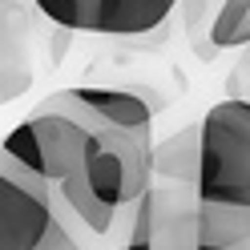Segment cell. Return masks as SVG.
Returning a JSON list of instances; mask_svg holds the SVG:
<instances>
[{
	"label": "cell",
	"instance_id": "cell-1",
	"mask_svg": "<svg viewBox=\"0 0 250 250\" xmlns=\"http://www.w3.org/2000/svg\"><path fill=\"white\" fill-rule=\"evenodd\" d=\"M0 250H101L53 182L4 158L0 166Z\"/></svg>",
	"mask_w": 250,
	"mask_h": 250
},
{
	"label": "cell",
	"instance_id": "cell-2",
	"mask_svg": "<svg viewBox=\"0 0 250 250\" xmlns=\"http://www.w3.org/2000/svg\"><path fill=\"white\" fill-rule=\"evenodd\" d=\"M202 202L250 206V101L226 97L202 117Z\"/></svg>",
	"mask_w": 250,
	"mask_h": 250
},
{
	"label": "cell",
	"instance_id": "cell-3",
	"mask_svg": "<svg viewBox=\"0 0 250 250\" xmlns=\"http://www.w3.org/2000/svg\"><path fill=\"white\" fill-rule=\"evenodd\" d=\"M89 153V125L73 113H57V109H33L17 129L4 137V158L24 166L41 182H69L81 169Z\"/></svg>",
	"mask_w": 250,
	"mask_h": 250
},
{
	"label": "cell",
	"instance_id": "cell-4",
	"mask_svg": "<svg viewBox=\"0 0 250 250\" xmlns=\"http://www.w3.org/2000/svg\"><path fill=\"white\" fill-rule=\"evenodd\" d=\"M125 250H202V194L194 186L153 182L133 210Z\"/></svg>",
	"mask_w": 250,
	"mask_h": 250
},
{
	"label": "cell",
	"instance_id": "cell-5",
	"mask_svg": "<svg viewBox=\"0 0 250 250\" xmlns=\"http://www.w3.org/2000/svg\"><path fill=\"white\" fill-rule=\"evenodd\" d=\"M178 0H37V8L69 33L142 37L153 33Z\"/></svg>",
	"mask_w": 250,
	"mask_h": 250
},
{
	"label": "cell",
	"instance_id": "cell-6",
	"mask_svg": "<svg viewBox=\"0 0 250 250\" xmlns=\"http://www.w3.org/2000/svg\"><path fill=\"white\" fill-rule=\"evenodd\" d=\"M69 93L89 109V113H97L101 121L117 125V129L153 133V109L146 105L142 93H129V89H101V85H77V89H69Z\"/></svg>",
	"mask_w": 250,
	"mask_h": 250
},
{
	"label": "cell",
	"instance_id": "cell-7",
	"mask_svg": "<svg viewBox=\"0 0 250 250\" xmlns=\"http://www.w3.org/2000/svg\"><path fill=\"white\" fill-rule=\"evenodd\" d=\"M153 174L158 182L174 186H194L202 182V121L186 125L174 137H166L162 146H153Z\"/></svg>",
	"mask_w": 250,
	"mask_h": 250
},
{
	"label": "cell",
	"instance_id": "cell-8",
	"mask_svg": "<svg viewBox=\"0 0 250 250\" xmlns=\"http://www.w3.org/2000/svg\"><path fill=\"white\" fill-rule=\"evenodd\" d=\"M33 81V65H28V49H24V21L21 12H12L4 4V73H0V101H17Z\"/></svg>",
	"mask_w": 250,
	"mask_h": 250
},
{
	"label": "cell",
	"instance_id": "cell-9",
	"mask_svg": "<svg viewBox=\"0 0 250 250\" xmlns=\"http://www.w3.org/2000/svg\"><path fill=\"white\" fill-rule=\"evenodd\" d=\"M202 246H250V206L202 202Z\"/></svg>",
	"mask_w": 250,
	"mask_h": 250
},
{
	"label": "cell",
	"instance_id": "cell-10",
	"mask_svg": "<svg viewBox=\"0 0 250 250\" xmlns=\"http://www.w3.org/2000/svg\"><path fill=\"white\" fill-rule=\"evenodd\" d=\"M250 17V0H218V12L210 21V44L214 49H238V33Z\"/></svg>",
	"mask_w": 250,
	"mask_h": 250
},
{
	"label": "cell",
	"instance_id": "cell-11",
	"mask_svg": "<svg viewBox=\"0 0 250 250\" xmlns=\"http://www.w3.org/2000/svg\"><path fill=\"white\" fill-rule=\"evenodd\" d=\"M246 85H250V44H246V57L238 61V69L230 73L226 89H230V97H234V93H238V97H242V93H246Z\"/></svg>",
	"mask_w": 250,
	"mask_h": 250
},
{
	"label": "cell",
	"instance_id": "cell-12",
	"mask_svg": "<svg viewBox=\"0 0 250 250\" xmlns=\"http://www.w3.org/2000/svg\"><path fill=\"white\" fill-rule=\"evenodd\" d=\"M242 44H250V17H246V24H242V33H238V49Z\"/></svg>",
	"mask_w": 250,
	"mask_h": 250
},
{
	"label": "cell",
	"instance_id": "cell-13",
	"mask_svg": "<svg viewBox=\"0 0 250 250\" xmlns=\"http://www.w3.org/2000/svg\"><path fill=\"white\" fill-rule=\"evenodd\" d=\"M202 250H250V246H202Z\"/></svg>",
	"mask_w": 250,
	"mask_h": 250
},
{
	"label": "cell",
	"instance_id": "cell-14",
	"mask_svg": "<svg viewBox=\"0 0 250 250\" xmlns=\"http://www.w3.org/2000/svg\"><path fill=\"white\" fill-rule=\"evenodd\" d=\"M117 250H125V246H117Z\"/></svg>",
	"mask_w": 250,
	"mask_h": 250
}]
</instances>
